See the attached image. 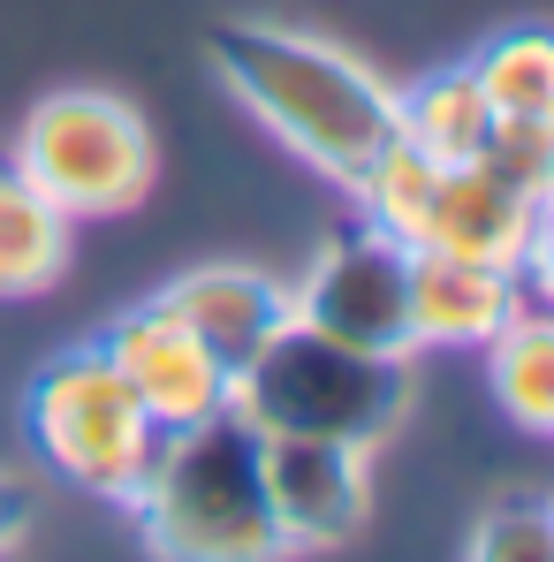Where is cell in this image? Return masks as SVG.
Here are the masks:
<instances>
[{
	"instance_id": "obj_4",
	"label": "cell",
	"mask_w": 554,
	"mask_h": 562,
	"mask_svg": "<svg viewBox=\"0 0 554 562\" xmlns=\"http://www.w3.org/2000/svg\"><path fill=\"white\" fill-rule=\"evenodd\" d=\"M23 441L31 457L54 471L61 486H84L99 502H122L145 486L160 426L145 418V403L122 387L99 342H77L61 358H46L23 387Z\"/></svg>"
},
{
	"instance_id": "obj_12",
	"label": "cell",
	"mask_w": 554,
	"mask_h": 562,
	"mask_svg": "<svg viewBox=\"0 0 554 562\" xmlns=\"http://www.w3.org/2000/svg\"><path fill=\"white\" fill-rule=\"evenodd\" d=\"M395 145H410V153L433 160V168H471V160H486V145H494V106L478 92L471 61L433 69V77H418V85L395 92Z\"/></svg>"
},
{
	"instance_id": "obj_1",
	"label": "cell",
	"mask_w": 554,
	"mask_h": 562,
	"mask_svg": "<svg viewBox=\"0 0 554 562\" xmlns=\"http://www.w3.org/2000/svg\"><path fill=\"white\" fill-rule=\"evenodd\" d=\"M213 69L304 168H319L342 190H358L380 168V153L395 145V85H380L372 61H358L350 46H335L319 31L221 23Z\"/></svg>"
},
{
	"instance_id": "obj_18",
	"label": "cell",
	"mask_w": 554,
	"mask_h": 562,
	"mask_svg": "<svg viewBox=\"0 0 554 562\" xmlns=\"http://www.w3.org/2000/svg\"><path fill=\"white\" fill-rule=\"evenodd\" d=\"M31 517H38V509H31V486H15V479L0 471V562H8L15 548H23V532H31Z\"/></svg>"
},
{
	"instance_id": "obj_8",
	"label": "cell",
	"mask_w": 554,
	"mask_h": 562,
	"mask_svg": "<svg viewBox=\"0 0 554 562\" xmlns=\"http://www.w3.org/2000/svg\"><path fill=\"white\" fill-rule=\"evenodd\" d=\"M267 502H274V525H281L289 555L350 548L372 525V449L274 434L267 441Z\"/></svg>"
},
{
	"instance_id": "obj_3",
	"label": "cell",
	"mask_w": 554,
	"mask_h": 562,
	"mask_svg": "<svg viewBox=\"0 0 554 562\" xmlns=\"http://www.w3.org/2000/svg\"><path fill=\"white\" fill-rule=\"evenodd\" d=\"M228 411L259 441L296 434V441L380 449L410 411V358H380V350L335 342V335L289 319L251 366H236Z\"/></svg>"
},
{
	"instance_id": "obj_5",
	"label": "cell",
	"mask_w": 554,
	"mask_h": 562,
	"mask_svg": "<svg viewBox=\"0 0 554 562\" xmlns=\"http://www.w3.org/2000/svg\"><path fill=\"white\" fill-rule=\"evenodd\" d=\"M8 160L69 221H114L152 190V130L129 99L69 85V92H46L15 122Z\"/></svg>"
},
{
	"instance_id": "obj_19",
	"label": "cell",
	"mask_w": 554,
	"mask_h": 562,
	"mask_svg": "<svg viewBox=\"0 0 554 562\" xmlns=\"http://www.w3.org/2000/svg\"><path fill=\"white\" fill-rule=\"evenodd\" d=\"M532 198H540V213H554V137H547V160H540V176H532Z\"/></svg>"
},
{
	"instance_id": "obj_16",
	"label": "cell",
	"mask_w": 554,
	"mask_h": 562,
	"mask_svg": "<svg viewBox=\"0 0 554 562\" xmlns=\"http://www.w3.org/2000/svg\"><path fill=\"white\" fill-rule=\"evenodd\" d=\"M471 562H554V502L547 494H509L478 517Z\"/></svg>"
},
{
	"instance_id": "obj_6",
	"label": "cell",
	"mask_w": 554,
	"mask_h": 562,
	"mask_svg": "<svg viewBox=\"0 0 554 562\" xmlns=\"http://www.w3.org/2000/svg\"><path fill=\"white\" fill-rule=\"evenodd\" d=\"M410 267L418 251L387 228H342L335 244H319L312 274L296 281V319L335 335V342H358L380 358H418V335H410Z\"/></svg>"
},
{
	"instance_id": "obj_10",
	"label": "cell",
	"mask_w": 554,
	"mask_h": 562,
	"mask_svg": "<svg viewBox=\"0 0 554 562\" xmlns=\"http://www.w3.org/2000/svg\"><path fill=\"white\" fill-rule=\"evenodd\" d=\"M160 304L183 319L190 335L236 373V366H251L267 342H274L281 327L296 319V296H289V281L259 274V267H190L160 289Z\"/></svg>"
},
{
	"instance_id": "obj_17",
	"label": "cell",
	"mask_w": 554,
	"mask_h": 562,
	"mask_svg": "<svg viewBox=\"0 0 554 562\" xmlns=\"http://www.w3.org/2000/svg\"><path fill=\"white\" fill-rule=\"evenodd\" d=\"M517 281H524V304H547V312H554V213H540V228H532V251H524Z\"/></svg>"
},
{
	"instance_id": "obj_2",
	"label": "cell",
	"mask_w": 554,
	"mask_h": 562,
	"mask_svg": "<svg viewBox=\"0 0 554 562\" xmlns=\"http://www.w3.org/2000/svg\"><path fill=\"white\" fill-rule=\"evenodd\" d=\"M129 509L152 562H289L267 502V441L236 411L160 434Z\"/></svg>"
},
{
	"instance_id": "obj_7",
	"label": "cell",
	"mask_w": 554,
	"mask_h": 562,
	"mask_svg": "<svg viewBox=\"0 0 554 562\" xmlns=\"http://www.w3.org/2000/svg\"><path fill=\"white\" fill-rule=\"evenodd\" d=\"M99 350H106V366L122 373V387L145 403V418H152L160 434H176V426H197V418L228 411L236 373H228L197 335H190L160 296H145V304L114 312V319L99 327Z\"/></svg>"
},
{
	"instance_id": "obj_9",
	"label": "cell",
	"mask_w": 554,
	"mask_h": 562,
	"mask_svg": "<svg viewBox=\"0 0 554 562\" xmlns=\"http://www.w3.org/2000/svg\"><path fill=\"white\" fill-rule=\"evenodd\" d=\"M532 228H540L532 183L471 160V168H441L426 228H418V251H449V259H478V267L517 274L524 251H532Z\"/></svg>"
},
{
	"instance_id": "obj_14",
	"label": "cell",
	"mask_w": 554,
	"mask_h": 562,
	"mask_svg": "<svg viewBox=\"0 0 554 562\" xmlns=\"http://www.w3.org/2000/svg\"><path fill=\"white\" fill-rule=\"evenodd\" d=\"M471 77L494 106V130H554V31L517 23L471 54Z\"/></svg>"
},
{
	"instance_id": "obj_15",
	"label": "cell",
	"mask_w": 554,
	"mask_h": 562,
	"mask_svg": "<svg viewBox=\"0 0 554 562\" xmlns=\"http://www.w3.org/2000/svg\"><path fill=\"white\" fill-rule=\"evenodd\" d=\"M478 358H486L494 403L509 411V426L554 441V312L547 304H517V319Z\"/></svg>"
},
{
	"instance_id": "obj_13",
	"label": "cell",
	"mask_w": 554,
	"mask_h": 562,
	"mask_svg": "<svg viewBox=\"0 0 554 562\" xmlns=\"http://www.w3.org/2000/svg\"><path fill=\"white\" fill-rule=\"evenodd\" d=\"M69 251H77V221L15 160H0V304L46 296L69 274Z\"/></svg>"
},
{
	"instance_id": "obj_11",
	"label": "cell",
	"mask_w": 554,
	"mask_h": 562,
	"mask_svg": "<svg viewBox=\"0 0 554 562\" xmlns=\"http://www.w3.org/2000/svg\"><path fill=\"white\" fill-rule=\"evenodd\" d=\"M524 304V281L478 259L418 251L410 267V335L418 350H486Z\"/></svg>"
}]
</instances>
